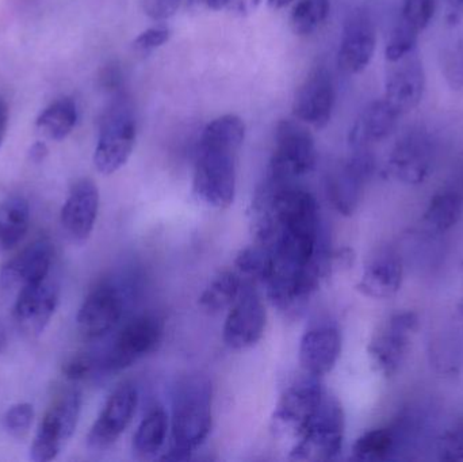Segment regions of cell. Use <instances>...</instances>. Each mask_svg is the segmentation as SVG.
I'll return each instance as SVG.
<instances>
[{"label":"cell","mask_w":463,"mask_h":462,"mask_svg":"<svg viewBox=\"0 0 463 462\" xmlns=\"http://www.w3.org/2000/svg\"><path fill=\"white\" fill-rule=\"evenodd\" d=\"M316 163L317 149L309 130L293 119L280 121L275 130V148L267 178L293 184L296 179L312 173Z\"/></svg>","instance_id":"4"},{"label":"cell","mask_w":463,"mask_h":462,"mask_svg":"<svg viewBox=\"0 0 463 462\" xmlns=\"http://www.w3.org/2000/svg\"><path fill=\"white\" fill-rule=\"evenodd\" d=\"M182 0H146L144 10L156 21L170 18L178 11Z\"/></svg>","instance_id":"39"},{"label":"cell","mask_w":463,"mask_h":462,"mask_svg":"<svg viewBox=\"0 0 463 462\" xmlns=\"http://www.w3.org/2000/svg\"><path fill=\"white\" fill-rule=\"evenodd\" d=\"M198 2L203 3L206 7L211 8V10H228L231 11L232 8L236 7L239 3H241L242 0H198Z\"/></svg>","instance_id":"41"},{"label":"cell","mask_w":463,"mask_h":462,"mask_svg":"<svg viewBox=\"0 0 463 462\" xmlns=\"http://www.w3.org/2000/svg\"><path fill=\"white\" fill-rule=\"evenodd\" d=\"M432 165V148L420 132L405 135L397 141L389 157V171L405 184H420L429 178Z\"/></svg>","instance_id":"20"},{"label":"cell","mask_w":463,"mask_h":462,"mask_svg":"<svg viewBox=\"0 0 463 462\" xmlns=\"http://www.w3.org/2000/svg\"><path fill=\"white\" fill-rule=\"evenodd\" d=\"M374 171V157L369 148L354 149V155L332 174L326 186L329 203L342 216L355 213L364 195V184Z\"/></svg>","instance_id":"12"},{"label":"cell","mask_w":463,"mask_h":462,"mask_svg":"<svg viewBox=\"0 0 463 462\" xmlns=\"http://www.w3.org/2000/svg\"><path fill=\"white\" fill-rule=\"evenodd\" d=\"M438 0H405L402 7V21L423 32L437 10Z\"/></svg>","instance_id":"34"},{"label":"cell","mask_w":463,"mask_h":462,"mask_svg":"<svg viewBox=\"0 0 463 462\" xmlns=\"http://www.w3.org/2000/svg\"><path fill=\"white\" fill-rule=\"evenodd\" d=\"M293 0H267L269 7L272 10H282V8L288 7Z\"/></svg>","instance_id":"45"},{"label":"cell","mask_w":463,"mask_h":462,"mask_svg":"<svg viewBox=\"0 0 463 462\" xmlns=\"http://www.w3.org/2000/svg\"><path fill=\"white\" fill-rule=\"evenodd\" d=\"M165 325L156 315H141L119 331L109 352L100 361V371L118 373L159 349Z\"/></svg>","instance_id":"6"},{"label":"cell","mask_w":463,"mask_h":462,"mask_svg":"<svg viewBox=\"0 0 463 462\" xmlns=\"http://www.w3.org/2000/svg\"><path fill=\"white\" fill-rule=\"evenodd\" d=\"M377 45L374 22L364 11H355L348 16L343 27L337 62L345 73L362 72L372 61Z\"/></svg>","instance_id":"17"},{"label":"cell","mask_w":463,"mask_h":462,"mask_svg":"<svg viewBox=\"0 0 463 462\" xmlns=\"http://www.w3.org/2000/svg\"><path fill=\"white\" fill-rule=\"evenodd\" d=\"M393 64H396V67L386 79V92L383 98H386L400 113H407L415 108L423 98L426 89L423 62L418 52L413 51Z\"/></svg>","instance_id":"21"},{"label":"cell","mask_w":463,"mask_h":462,"mask_svg":"<svg viewBox=\"0 0 463 462\" xmlns=\"http://www.w3.org/2000/svg\"><path fill=\"white\" fill-rule=\"evenodd\" d=\"M463 213V184H449L430 201L423 222L434 233H445L456 227Z\"/></svg>","instance_id":"24"},{"label":"cell","mask_w":463,"mask_h":462,"mask_svg":"<svg viewBox=\"0 0 463 462\" xmlns=\"http://www.w3.org/2000/svg\"><path fill=\"white\" fill-rule=\"evenodd\" d=\"M342 354V334L334 323L313 325L299 342V363L305 373L323 377L331 373Z\"/></svg>","instance_id":"18"},{"label":"cell","mask_w":463,"mask_h":462,"mask_svg":"<svg viewBox=\"0 0 463 462\" xmlns=\"http://www.w3.org/2000/svg\"><path fill=\"white\" fill-rule=\"evenodd\" d=\"M29 224L30 206L24 198L10 197L0 203V255L22 241Z\"/></svg>","instance_id":"26"},{"label":"cell","mask_w":463,"mask_h":462,"mask_svg":"<svg viewBox=\"0 0 463 462\" xmlns=\"http://www.w3.org/2000/svg\"><path fill=\"white\" fill-rule=\"evenodd\" d=\"M399 442V426L373 429L356 439L353 447L354 458L359 461L389 460L396 452Z\"/></svg>","instance_id":"28"},{"label":"cell","mask_w":463,"mask_h":462,"mask_svg":"<svg viewBox=\"0 0 463 462\" xmlns=\"http://www.w3.org/2000/svg\"><path fill=\"white\" fill-rule=\"evenodd\" d=\"M171 35H173V32L165 24L152 26L137 35V38L133 41V48L140 53H151L167 43Z\"/></svg>","instance_id":"35"},{"label":"cell","mask_w":463,"mask_h":462,"mask_svg":"<svg viewBox=\"0 0 463 462\" xmlns=\"http://www.w3.org/2000/svg\"><path fill=\"white\" fill-rule=\"evenodd\" d=\"M274 263L272 250L259 243L242 249L234 260L240 276L245 277L247 281L261 282L264 285L271 277Z\"/></svg>","instance_id":"30"},{"label":"cell","mask_w":463,"mask_h":462,"mask_svg":"<svg viewBox=\"0 0 463 462\" xmlns=\"http://www.w3.org/2000/svg\"><path fill=\"white\" fill-rule=\"evenodd\" d=\"M99 368V363L89 354H76L71 357L62 366V373L71 382H80L91 376L95 369Z\"/></svg>","instance_id":"36"},{"label":"cell","mask_w":463,"mask_h":462,"mask_svg":"<svg viewBox=\"0 0 463 462\" xmlns=\"http://www.w3.org/2000/svg\"><path fill=\"white\" fill-rule=\"evenodd\" d=\"M267 312L260 295L252 282L244 281L239 297L225 319V344L232 350H247L256 346L266 331Z\"/></svg>","instance_id":"10"},{"label":"cell","mask_w":463,"mask_h":462,"mask_svg":"<svg viewBox=\"0 0 463 462\" xmlns=\"http://www.w3.org/2000/svg\"><path fill=\"white\" fill-rule=\"evenodd\" d=\"M76 121V103L71 98H60L41 111L37 118V127L49 140L61 141L72 133Z\"/></svg>","instance_id":"27"},{"label":"cell","mask_w":463,"mask_h":462,"mask_svg":"<svg viewBox=\"0 0 463 462\" xmlns=\"http://www.w3.org/2000/svg\"><path fill=\"white\" fill-rule=\"evenodd\" d=\"M318 379L320 377L307 374L283 392L272 415L275 433L293 437L294 439L301 436L326 395Z\"/></svg>","instance_id":"8"},{"label":"cell","mask_w":463,"mask_h":462,"mask_svg":"<svg viewBox=\"0 0 463 462\" xmlns=\"http://www.w3.org/2000/svg\"><path fill=\"white\" fill-rule=\"evenodd\" d=\"M59 287L49 278L16 293L14 319L22 333L38 336L45 331L59 306Z\"/></svg>","instance_id":"14"},{"label":"cell","mask_w":463,"mask_h":462,"mask_svg":"<svg viewBox=\"0 0 463 462\" xmlns=\"http://www.w3.org/2000/svg\"><path fill=\"white\" fill-rule=\"evenodd\" d=\"M136 127L132 106L124 97L117 98L103 116L94 154V165L103 175L121 170L135 149Z\"/></svg>","instance_id":"3"},{"label":"cell","mask_w":463,"mask_h":462,"mask_svg":"<svg viewBox=\"0 0 463 462\" xmlns=\"http://www.w3.org/2000/svg\"><path fill=\"white\" fill-rule=\"evenodd\" d=\"M244 281L236 271H222L212 279L200 297V306L208 314L216 315L230 309L241 292Z\"/></svg>","instance_id":"29"},{"label":"cell","mask_w":463,"mask_h":462,"mask_svg":"<svg viewBox=\"0 0 463 462\" xmlns=\"http://www.w3.org/2000/svg\"><path fill=\"white\" fill-rule=\"evenodd\" d=\"M418 30L402 19L389 38L385 49L386 60L389 62H396L407 54L412 53L418 46Z\"/></svg>","instance_id":"32"},{"label":"cell","mask_w":463,"mask_h":462,"mask_svg":"<svg viewBox=\"0 0 463 462\" xmlns=\"http://www.w3.org/2000/svg\"><path fill=\"white\" fill-rule=\"evenodd\" d=\"M170 430V420L163 407L149 410L133 436V453L137 457L156 456L165 447Z\"/></svg>","instance_id":"25"},{"label":"cell","mask_w":463,"mask_h":462,"mask_svg":"<svg viewBox=\"0 0 463 462\" xmlns=\"http://www.w3.org/2000/svg\"><path fill=\"white\" fill-rule=\"evenodd\" d=\"M419 327V315L413 311L392 315L373 335L367 353L373 368L381 376L392 377L404 363L411 338Z\"/></svg>","instance_id":"9"},{"label":"cell","mask_w":463,"mask_h":462,"mask_svg":"<svg viewBox=\"0 0 463 462\" xmlns=\"http://www.w3.org/2000/svg\"><path fill=\"white\" fill-rule=\"evenodd\" d=\"M46 156H48V146L41 141H38L30 148L29 159L33 163H41Z\"/></svg>","instance_id":"44"},{"label":"cell","mask_w":463,"mask_h":462,"mask_svg":"<svg viewBox=\"0 0 463 462\" xmlns=\"http://www.w3.org/2000/svg\"><path fill=\"white\" fill-rule=\"evenodd\" d=\"M440 458L450 461L463 460V423L454 430L448 431L438 445Z\"/></svg>","instance_id":"37"},{"label":"cell","mask_w":463,"mask_h":462,"mask_svg":"<svg viewBox=\"0 0 463 462\" xmlns=\"http://www.w3.org/2000/svg\"><path fill=\"white\" fill-rule=\"evenodd\" d=\"M8 127V106L5 100L0 97V148H2L3 141L5 138Z\"/></svg>","instance_id":"42"},{"label":"cell","mask_w":463,"mask_h":462,"mask_svg":"<svg viewBox=\"0 0 463 462\" xmlns=\"http://www.w3.org/2000/svg\"><path fill=\"white\" fill-rule=\"evenodd\" d=\"M81 412V395L71 390L54 399L38 425L30 458L35 462L54 460L72 438Z\"/></svg>","instance_id":"7"},{"label":"cell","mask_w":463,"mask_h":462,"mask_svg":"<svg viewBox=\"0 0 463 462\" xmlns=\"http://www.w3.org/2000/svg\"><path fill=\"white\" fill-rule=\"evenodd\" d=\"M125 298L121 289L111 282L97 285L84 298L76 323L81 335L99 339L113 331L124 316Z\"/></svg>","instance_id":"13"},{"label":"cell","mask_w":463,"mask_h":462,"mask_svg":"<svg viewBox=\"0 0 463 462\" xmlns=\"http://www.w3.org/2000/svg\"><path fill=\"white\" fill-rule=\"evenodd\" d=\"M34 420V409L29 403H16L5 411L3 425L13 438L24 439L29 436Z\"/></svg>","instance_id":"33"},{"label":"cell","mask_w":463,"mask_h":462,"mask_svg":"<svg viewBox=\"0 0 463 462\" xmlns=\"http://www.w3.org/2000/svg\"><path fill=\"white\" fill-rule=\"evenodd\" d=\"M400 116L402 113L386 98L374 100L351 127L350 146L354 149H364L385 140L396 129Z\"/></svg>","instance_id":"23"},{"label":"cell","mask_w":463,"mask_h":462,"mask_svg":"<svg viewBox=\"0 0 463 462\" xmlns=\"http://www.w3.org/2000/svg\"><path fill=\"white\" fill-rule=\"evenodd\" d=\"M445 75L453 89L463 87V45L450 52L445 62Z\"/></svg>","instance_id":"38"},{"label":"cell","mask_w":463,"mask_h":462,"mask_svg":"<svg viewBox=\"0 0 463 462\" xmlns=\"http://www.w3.org/2000/svg\"><path fill=\"white\" fill-rule=\"evenodd\" d=\"M331 0H299L290 14V27L294 34L310 35L326 21Z\"/></svg>","instance_id":"31"},{"label":"cell","mask_w":463,"mask_h":462,"mask_svg":"<svg viewBox=\"0 0 463 462\" xmlns=\"http://www.w3.org/2000/svg\"><path fill=\"white\" fill-rule=\"evenodd\" d=\"M121 72H119L118 68L110 67L109 70H106L103 81H105V86L108 89L117 90V87H119V84H121Z\"/></svg>","instance_id":"43"},{"label":"cell","mask_w":463,"mask_h":462,"mask_svg":"<svg viewBox=\"0 0 463 462\" xmlns=\"http://www.w3.org/2000/svg\"><path fill=\"white\" fill-rule=\"evenodd\" d=\"M7 347V336H5V328L0 325V353Z\"/></svg>","instance_id":"46"},{"label":"cell","mask_w":463,"mask_h":462,"mask_svg":"<svg viewBox=\"0 0 463 462\" xmlns=\"http://www.w3.org/2000/svg\"><path fill=\"white\" fill-rule=\"evenodd\" d=\"M335 86L326 68H316L305 79L297 91L293 102V114L297 119L324 129L329 124L335 108Z\"/></svg>","instance_id":"15"},{"label":"cell","mask_w":463,"mask_h":462,"mask_svg":"<svg viewBox=\"0 0 463 462\" xmlns=\"http://www.w3.org/2000/svg\"><path fill=\"white\" fill-rule=\"evenodd\" d=\"M461 315H462V317H463V300H462V304H461Z\"/></svg>","instance_id":"47"},{"label":"cell","mask_w":463,"mask_h":462,"mask_svg":"<svg viewBox=\"0 0 463 462\" xmlns=\"http://www.w3.org/2000/svg\"><path fill=\"white\" fill-rule=\"evenodd\" d=\"M99 201V190L91 179H79L71 187L60 214L62 230L71 240L79 244L89 240L97 222Z\"/></svg>","instance_id":"16"},{"label":"cell","mask_w":463,"mask_h":462,"mask_svg":"<svg viewBox=\"0 0 463 462\" xmlns=\"http://www.w3.org/2000/svg\"><path fill=\"white\" fill-rule=\"evenodd\" d=\"M213 388L205 374L179 380L173 395L170 452L165 460H187L208 439L213 422Z\"/></svg>","instance_id":"1"},{"label":"cell","mask_w":463,"mask_h":462,"mask_svg":"<svg viewBox=\"0 0 463 462\" xmlns=\"http://www.w3.org/2000/svg\"><path fill=\"white\" fill-rule=\"evenodd\" d=\"M448 24L456 26L463 18V0H448Z\"/></svg>","instance_id":"40"},{"label":"cell","mask_w":463,"mask_h":462,"mask_svg":"<svg viewBox=\"0 0 463 462\" xmlns=\"http://www.w3.org/2000/svg\"><path fill=\"white\" fill-rule=\"evenodd\" d=\"M53 262V246L46 239L34 241L0 271V288L16 292L48 278Z\"/></svg>","instance_id":"19"},{"label":"cell","mask_w":463,"mask_h":462,"mask_svg":"<svg viewBox=\"0 0 463 462\" xmlns=\"http://www.w3.org/2000/svg\"><path fill=\"white\" fill-rule=\"evenodd\" d=\"M138 406L137 388L124 382L111 392L99 417L90 429L87 447L94 452H103L113 447L129 428Z\"/></svg>","instance_id":"11"},{"label":"cell","mask_w":463,"mask_h":462,"mask_svg":"<svg viewBox=\"0 0 463 462\" xmlns=\"http://www.w3.org/2000/svg\"><path fill=\"white\" fill-rule=\"evenodd\" d=\"M404 269L397 252L385 249L370 258L356 289L366 297L383 300L399 292Z\"/></svg>","instance_id":"22"},{"label":"cell","mask_w":463,"mask_h":462,"mask_svg":"<svg viewBox=\"0 0 463 462\" xmlns=\"http://www.w3.org/2000/svg\"><path fill=\"white\" fill-rule=\"evenodd\" d=\"M240 146L201 136L195 162L193 193L209 208H230L237 189V152Z\"/></svg>","instance_id":"2"},{"label":"cell","mask_w":463,"mask_h":462,"mask_svg":"<svg viewBox=\"0 0 463 462\" xmlns=\"http://www.w3.org/2000/svg\"><path fill=\"white\" fill-rule=\"evenodd\" d=\"M345 417L342 404L326 395L320 409L296 439L291 458L298 461H326L337 457L345 442Z\"/></svg>","instance_id":"5"}]
</instances>
